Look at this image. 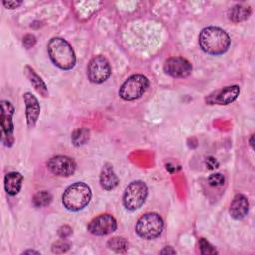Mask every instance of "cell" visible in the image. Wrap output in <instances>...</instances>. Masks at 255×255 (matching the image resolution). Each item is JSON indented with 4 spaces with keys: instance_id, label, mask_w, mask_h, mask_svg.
Here are the masks:
<instances>
[{
    "instance_id": "14",
    "label": "cell",
    "mask_w": 255,
    "mask_h": 255,
    "mask_svg": "<svg viewBox=\"0 0 255 255\" xmlns=\"http://www.w3.org/2000/svg\"><path fill=\"white\" fill-rule=\"evenodd\" d=\"M249 203L247 197L243 194H236L230 203L229 213L232 218L238 220L244 218L247 215Z\"/></svg>"
},
{
    "instance_id": "11",
    "label": "cell",
    "mask_w": 255,
    "mask_h": 255,
    "mask_svg": "<svg viewBox=\"0 0 255 255\" xmlns=\"http://www.w3.org/2000/svg\"><path fill=\"white\" fill-rule=\"evenodd\" d=\"M164 72L173 78H185L192 71L191 64L184 58L172 57L165 61Z\"/></svg>"
},
{
    "instance_id": "30",
    "label": "cell",
    "mask_w": 255,
    "mask_h": 255,
    "mask_svg": "<svg viewBox=\"0 0 255 255\" xmlns=\"http://www.w3.org/2000/svg\"><path fill=\"white\" fill-rule=\"evenodd\" d=\"M23 254H40V252L34 251V250H26L23 252Z\"/></svg>"
},
{
    "instance_id": "17",
    "label": "cell",
    "mask_w": 255,
    "mask_h": 255,
    "mask_svg": "<svg viewBox=\"0 0 255 255\" xmlns=\"http://www.w3.org/2000/svg\"><path fill=\"white\" fill-rule=\"evenodd\" d=\"M24 73L26 75V77L28 78L29 82L32 84V86L34 87V89L42 96V97H47L48 96V89L47 86L45 84V82L42 80V78L34 71V69H32L29 66H26L24 69Z\"/></svg>"
},
{
    "instance_id": "28",
    "label": "cell",
    "mask_w": 255,
    "mask_h": 255,
    "mask_svg": "<svg viewBox=\"0 0 255 255\" xmlns=\"http://www.w3.org/2000/svg\"><path fill=\"white\" fill-rule=\"evenodd\" d=\"M206 165L209 169H215L218 167L219 163L217 162V160L214 157H208V158H206Z\"/></svg>"
},
{
    "instance_id": "3",
    "label": "cell",
    "mask_w": 255,
    "mask_h": 255,
    "mask_svg": "<svg viewBox=\"0 0 255 255\" xmlns=\"http://www.w3.org/2000/svg\"><path fill=\"white\" fill-rule=\"evenodd\" d=\"M92 191L88 184L84 182H75L70 185L62 195L64 207L70 211H80L90 202Z\"/></svg>"
},
{
    "instance_id": "21",
    "label": "cell",
    "mask_w": 255,
    "mask_h": 255,
    "mask_svg": "<svg viewBox=\"0 0 255 255\" xmlns=\"http://www.w3.org/2000/svg\"><path fill=\"white\" fill-rule=\"evenodd\" d=\"M51 201H52V195L50 192L46 190L38 191L37 193H35L32 199V202L36 207H44L46 205H49Z\"/></svg>"
},
{
    "instance_id": "13",
    "label": "cell",
    "mask_w": 255,
    "mask_h": 255,
    "mask_svg": "<svg viewBox=\"0 0 255 255\" xmlns=\"http://www.w3.org/2000/svg\"><path fill=\"white\" fill-rule=\"evenodd\" d=\"M24 103L26 106V120H27V125L30 128H34L39 115H40V104L38 102V99L30 92H27L23 95Z\"/></svg>"
},
{
    "instance_id": "9",
    "label": "cell",
    "mask_w": 255,
    "mask_h": 255,
    "mask_svg": "<svg viewBox=\"0 0 255 255\" xmlns=\"http://www.w3.org/2000/svg\"><path fill=\"white\" fill-rule=\"evenodd\" d=\"M47 167L55 175L68 177L74 174L76 170V162L69 156L56 155L48 160Z\"/></svg>"
},
{
    "instance_id": "16",
    "label": "cell",
    "mask_w": 255,
    "mask_h": 255,
    "mask_svg": "<svg viewBox=\"0 0 255 255\" xmlns=\"http://www.w3.org/2000/svg\"><path fill=\"white\" fill-rule=\"evenodd\" d=\"M23 182V176L18 171H12L5 175L4 187L9 195H16L19 193Z\"/></svg>"
},
{
    "instance_id": "24",
    "label": "cell",
    "mask_w": 255,
    "mask_h": 255,
    "mask_svg": "<svg viewBox=\"0 0 255 255\" xmlns=\"http://www.w3.org/2000/svg\"><path fill=\"white\" fill-rule=\"evenodd\" d=\"M224 181H225V178L221 173H214L208 177V183L211 186H215V187L221 186L223 185Z\"/></svg>"
},
{
    "instance_id": "19",
    "label": "cell",
    "mask_w": 255,
    "mask_h": 255,
    "mask_svg": "<svg viewBox=\"0 0 255 255\" xmlns=\"http://www.w3.org/2000/svg\"><path fill=\"white\" fill-rule=\"evenodd\" d=\"M107 246L116 252H125L128 249V242L126 238L121 236H115L108 240Z\"/></svg>"
},
{
    "instance_id": "7",
    "label": "cell",
    "mask_w": 255,
    "mask_h": 255,
    "mask_svg": "<svg viewBox=\"0 0 255 255\" xmlns=\"http://www.w3.org/2000/svg\"><path fill=\"white\" fill-rule=\"evenodd\" d=\"M15 112L14 106L7 100L1 101V139L6 146H12L14 143V124L13 115Z\"/></svg>"
},
{
    "instance_id": "27",
    "label": "cell",
    "mask_w": 255,
    "mask_h": 255,
    "mask_svg": "<svg viewBox=\"0 0 255 255\" xmlns=\"http://www.w3.org/2000/svg\"><path fill=\"white\" fill-rule=\"evenodd\" d=\"M3 5L7 9H15L22 5V1H3Z\"/></svg>"
},
{
    "instance_id": "22",
    "label": "cell",
    "mask_w": 255,
    "mask_h": 255,
    "mask_svg": "<svg viewBox=\"0 0 255 255\" xmlns=\"http://www.w3.org/2000/svg\"><path fill=\"white\" fill-rule=\"evenodd\" d=\"M70 243L68 241L65 240V238L61 239V240H58L56 242L53 243L52 245V251L54 253H64L66 252L67 250H69L70 248Z\"/></svg>"
},
{
    "instance_id": "15",
    "label": "cell",
    "mask_w": 255,
    "mask_h": 255,
    "mask_svg": "<svg viewBox=\"0 0 255 255\" xmlns=\"http://www.w3.org/2000/svg\"><path fill=\"white\" fill-rule=\"evenodd\" d=\"M100 184L106 190H112L119 184V178L116 175L112 164H104L100 173Z\"/></svg>"
},
{
    "instance_id": "6",
    "label": "cell",
    "mask_w": 255,
    "mask_h": 255,
    "mask_svg": "<svg viewBox=\"0 0 255 255\" xmlns=\"http://www.w3.org/2000/svg\"><path fill=\"white\" fill-rule=\"evenodd\" d=\"M148 79L140 74L128 77L121 86L119 96L126 101H132L140 98L148 88Z\"/></svg>"
},
{
    "instance_id": "25",
    "label": "cell",
    "mask_w": 255,
    "mask_h": 255,
    "mask_svg": "<svg viewBox=\"0 0 255 255\" xmlns=\"http://www.w3.org/2000/svg\"><path fill=\"white\" fill-rule=\"evenodd\" d=\"M35 44H36V38H35L34 35L28 34V35H25V36L23 37V45H24L25 48L30 49V48L33 47Z\"/></svg>"
},
{
    "instance_id": "26",
    "label": "cell",
    "mask_w": 255,
    "mask_h": 255,
    "mask_svg": "<svg viewBox=\"0 0 255 255\" xmlns=\"http://www.w3.org/2000/svg\"><path fill=\"white\" fill-rule=\"evenodd\" d=\"M58 234L61 238H67L68 236H70L72 234V228L68 225H63L59 228Z\"/></svg>"
},
{
    "instance_id": "10",
    "label": "cell",
    "mask_w": 255,
    "mask_h": 255,
    "mask_svg": "<svg viewBox=\"0 0 255 255\" xmlns=\"http://www.w3.org/2000/svg\"><path fill=\"white\" fill-rule=\"evenodd\" d=\"M117 229V221L110 214H101L93 218L88 224V231L90 233L103 236L114 232Z\"/></svg>"
},
{
    "instance_id": "8",
    "label": "cell",
    "mask_w": 255,
    "mask_h": 255,
    "mask_svg": "<svg viewBox=\"0 0 255 255\" xmlns=\"http://www.w3.org/2000/svg\"><path fill=\"white\" fill-rule=\"evenodd\" d=\"M111 66L109 61L103 56L92 58L87 66L88 79L95 84L105 82L111 75Z\"/></svg>"
},
{
    "instance_id": "18",
    "label": "cell",
    "mask_w": 255,
    "mask_h": 255,
    "mask_svg": "<svg viewBox=\"0 0 255 255\" xmlns=\"http://www.w3.org/2000/svg\"><path fill=\"white\" fill-rule=\"evenodd\" d=\"M250 14H251V9L249 6L237 4L229 9L228 18L233 23H239V22L247 20L249 18Z\"/></svg>"
},
{
    "instance_id": "29",
    "label": "cell",
    "mask_w": 255,
    "mask_h": 255,
    "mask_svg": "<svg viewBox=\"0 0 255 255\" xmlns=\"http://www.w3.org/2000/svg\"><path fill=\"white\" fill-rule=\"evenodd\" d=\"M160 253H161V254H164V253H167V254H168V253H170V254H174V253H175V250H173L171 247H169V246H168V247H165L163 250H161V251H160Z\"/></svg>"
},
{
    "instance_id": "5",
    "label": "cell",
    "mask_w": 255,
    "mask_h": 255,
    "mask_svg": "<svg viewBox=\"0 0 255 255\" xmlns=\"http://www.w3.org/2000/svg\"><path fill=\"white\" fill-rule=\"evenodd\" d=\"M135 230L136 233L144 239L156 238L163 230V220L158 213H145L137 220Z\"/></svg>"
},
{
    "instance_id": "20",
    "label": "cell",
    "mask_w": 255,
    "mask_h": 255,
    "mask_svg": "<svg viewBox=\"0 0 255 255\" xmlns=\"http://www.w3.org/2000/svg\"><path fill=\"white\" fill-rule=\"evenodd\" d=\"M90 137V131L88 128H78L76 130H74V132L72 133L71 139L72 142L75 146H80L85 144Z\"/></svg>"
},
{
    "instance_id": "23",
    "label": "cell",
    "mask_w": 255,
    "mask_h": 255,
    "mask_svg": "<svg viewBox=\"0 0 255 255\" xmlns=\"http://www.w3.org/2000/svg\"><path fill=\"white\" fill-rule=\"evenodd\" d=\"M199 246H200V251L202 254H216L217 253L216 249L204 238H200Z\"/></svg>"
},
{
    "instance_id": "12",
    "label": "cell",
    "mask_w": 255,
    "mask_h": 255,
    "mask_svg": "<svg viewBox=\"0 0 255 255\" xmlns=\"http://www.w3.org/2000/svg\"><path fill=\"white\" fill-rule=\"evenodd\" d=\"M239 93L240 88L237 85L227 86L213 94H210L206 98V103L209 105H228L237 99Z\"/></svg>"
},
{
    "instance_id": "1",
    "label": "cell",
    "mask_w": 255,
    "mask_h": 255,
    "mask_svg": "<svg viewBox=\"0 0 255 255\" xmlns=\"http://www.w3.org/2000/svg\"><path fill=\"white\" fill-rule=\"evenodd\" d=\"M198 43L202 51L209 55L218 56L225 53L230 46L229 35L221 28H203L198 36Z\"/></svg>"
},
{
    "instance_id": "4",
    "label": "cell",
    "mask_w": 255,
    "mask_h": 255,
    "mask_svg": "<svg viewBox=\"0 0 255 255\" xmlns=\"http://www.w3.org/2000/svg\"><path fill=\"white\" fill-rule=\"evenodd\" d=\"M148 194L146 184L141 180L130 182L124 191L123 204L130 211L136 210L142 206Z\"/></svg>"
},
{
    "instance_id": "2",
    "label": "cell",
    "mask_w": 255,
    "mask_h": 255,
    "mask_svg": "<svg viewBox=\"0 0 255 255\" xmlns=\"http://www.w3.org/2000/svg\"><path fill=\"white\" fill-rule=\"evenodd\" d=\"M47 50L51 61L62 70H71L76 64V55L71 45L62 38H52Z\"/></svg>"
}]
</instances>
